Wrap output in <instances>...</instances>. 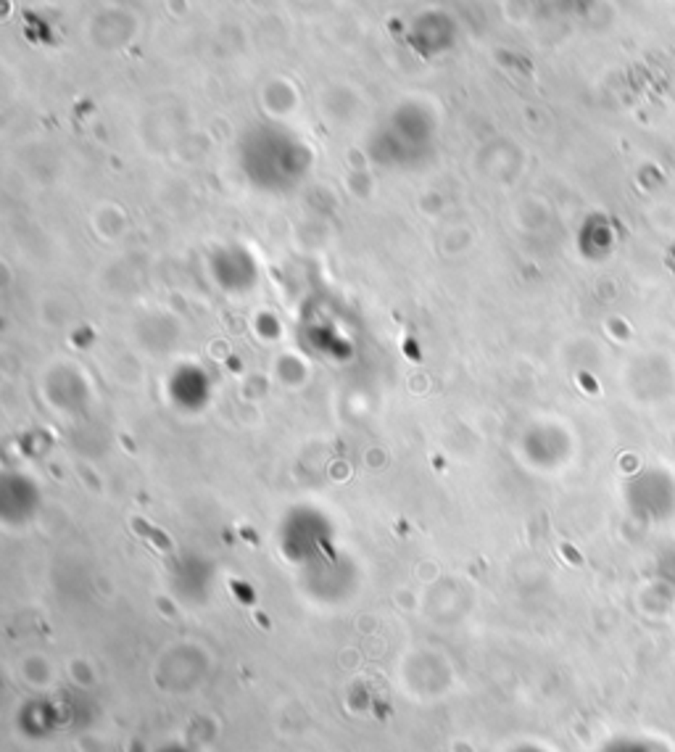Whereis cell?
Returning a JSON list of instances; mask_svg holds the SVG:
<instances>
[{
	"instance_id": "obj_1",
	"label": "cell",
	"mask_w": 675,
	"mask_h": 752,
	"mask_svg": "<svg viewBox=\"0 0 675 752\" xmlns=\"http://www.w3.org/2000/svg\"><path fill=\"white\" fill-rule=\"evenodd\" d=\"M610 752H662V750H660V744H649V742H641V739H636V742L625 739V742L612 744V750Z\"/></svg>"
}]
</instances>
